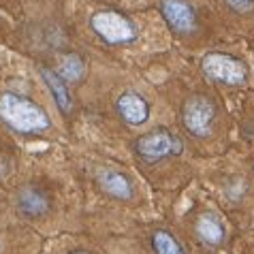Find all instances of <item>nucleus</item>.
<instances>
[{
    "instance_id": "obj_11",
    "label": "nucleus",
    "mask_w": 254,
    "mask_h": 254,
    "mask_svg": "<svg viewBox=\"0 0 254 254\" xmlns=\"http://www.w3.org/2000/svg\"><path fill=\"white\" fill-rule=\"evenodd\" d=\"M83 73H86V64H83V60L79 58L77 54H66L64 58L60 62V79L64 83H75L79 81Z\"/></svg>"
},
{
    "instance_id": "obj_15",
    "label": "nucleus",
    "mask_w": 254,
    "mask_h": 254,
    "mask_svg": "<svg viewBox=\"0 0 254 254\" xmlns=\"http://www.w3.org/2000/svg\"><path fill=\"white\" fill-rule=\"evenodd\" d=\"M75 254H86V252H75Z\"/></svg>"
},
{
    "instance_id": "obj_4",
    "label": "nucleus",
    "mask_w": 254,
    "mask_h": 254,
    "mask_svg": "<svg viewBox=\"0 0 254 254\" xmlns=\"http://www.w3.org/2000/svg\"><path fill=\"white\" fill-rule=\"evenodd\" d=\"M135 150L145 162H158L169 156H180L184 152V143L173 132H169L165 128H156L143 137H139L135 143Z\"/></svg>"
},
{
    "instance_id": "obj_12",
    "label": "nucleus",
    "mask_w": 254,
    "mask_h": 254,
    "mask_svg": "<svg viewBox=\"0 0 254 254\" xmlns=\"http://www.w3.org/2000/svg\"><path fill=\"white\" fill-rule=\"evenodd\" d=\"M19 207H22L26 214H30V216H39V214H43V211L47 209V201H45V196L39 192V190H34V188H26L22 194H19Z\"/></svg>"
},
{
    "instance_id": "obj_7",
    "label": "nucleus",
    "mask_w": 254,
    "mask_h": 254,
    "mask_svg": "<svg viewBox=\"0 0 254 254\" xmlns=\"http://www.w3.org/2000/svg\"><path fill=\"white\" fill-rule=\"evenodd\" d=\"M116 107H118L120 118L130 126H141L150 120V105H147L145 98L141 94H137V92L120 94Z\"/></svg>"
},
{
    "instance_id": "obj_13",
    "label": "nucleus",
    "mask_w": 254,
    "mask_h": 254,
    "mask_svg": "<svg viewBox=\"0 0 254 254\" xmlns=\"http://www.w3.org/2000/svg\"><path fill=\"white\" fill-rule=\"evenodd\" d=\"M152 246L156 254H186L182 244L169 231H156L152 235Z\"/></svg>"
},
{
    "instance_id": "obj_14",
    "label": "nucleus",
    "mask_w": 254,
    "mask_h": 254,
    "mask_svg": "<svg viewBox=\"0 0 254 254\" xmlns=\"http://www.w3.org/2000/svg\"><path fill=\"white\" fill-rule=\"evenodd\" d=\"M231 9H235L239 13H248L252 6H254V0H227Z\"/></svg>"
},
{
    "instance_id": "obj_10",
    "label": "nucleus",
    "mask_w": 254,
    "mask_h": 254,
    "mask_svg": "<svg viewBox=\"0 0 254 254\" xmlns=\"http://www.w3.org/2000/svg\"><path fill=\"white\" fill-rule=\"evenodd\" d=\"M196 235L201 237L203 244L207 246H218L224 239V227L214 214H203L196 222Z\"/></svg>"
},
{
    "instance_id": "obj_3",
    "label": "nucleus",
    "mask_w": 254,
    "mask_h": 254,
    "mask_svg": "<svg viewBox=\"0 0 254 254\" xmlns=\"http://www.w3.org/2000/svg\"><path fill=\"white\" fill-rule=\"evenodd\" d=\"M201 70L209 81L224 83V86H244L248 79V70L244 62L229 54H207L201 60Z\"/></svg>"
},
{
    "instance_id": "obj_5",
    "label": "nucleus",
    "mask_w": 254,
    "mask_h": 254,
    "mask_svg": "<svg viewBox=\"0 0 254 254\" xmlns=\"http://www.w3.org/2000/svg\"><path fill=\"white\" fill-rule=\"evenodd\" d=\"M182 120H184V126L190 135L207 137L216 122V107L211 98L203 94L190 96L184 103V109H182Z\"/></svg>"
},
{
    "instance_id": "obj_8",
    "label": "nucleus",
    "mask_w": 254,
    "mask_h": 254,
    "mask_svg": "<svg viewBox=\"0 0 254 254\" xmlns=\"http://www.w3.org/2000/svg\"><path fill=\"white\" fill-rule=\"evenodd\" d=\"M98 184H101V188L107 194L116 196V199H122V201H128V199H132V194H135L128 178L122 175L120 171H111V169H105V171L98 173Z\"/></svg>"
},
{
    "instance_id": "obj_6",
    "label": "nucleus",
    "mask_w": 254,
    "mask_h": 254,
    "mask_svg": "<svg viewBox=\"0 0 254 254\" xmlns=\"http://www.w3.org/2000/svg\"><path fill=\"white\" fill-rule=\"evenodd\" d=\"M160 11L165 22L169 24L173 32L178 34H190L196 30V15L194 9L186 0H162Z\"/></svg>"
},
{
    "instance_id": "obj_1",
    "label": "nucleus",
    "mask_w": 254,
    "mask_h": 254,
    "mask_svg": "<svg viewBox=\"0 0 254 254\" xmlns=\"http://www.w3.org/2000/svg\"><path fill=\"white\" fill-rule=\"evenodd\" d=\"M0 118L6 126L22 135H37L49 128V116L41 105L15 92L0 94Z\"/></svg>"
},
{
    "instance_id": "obj_9",
    "label": "nucleus",
    "mask_w": 254,
    "mask_h": 254,
    "mask_svg": "<svg viewBox=\"0 0 254 254\" xmlns=\"http://www.w3.org/2000/svg\"><path fill=\"white\" fill-rule=\"evenodd\" d=\"M41 77H43V81L47 83L49 92H52L54 101L60 107L62 114H70V109H73V103H70L68 86L60 79V75L54 73V70H49V68H43V70H41Z\"/></svg>"
},
{
    "instance_id": "obj_2",
    "label": "nucleus",
    "mask_w": 254,
    "mask_h": 254,
    "mask_svg": "<svg viewBox=\"0 0 254 254\" xmlns=\"http://www.w3.org/2000/svg\"><path fill=\"white\" fill-rule=\"evenodd\" d=\"M90 26H92V30L105 41V43H111V45L132 43L139 34L137 26L118 11H98V13H94V15L90 17Z\"/></svg>"
}]
</instances>
